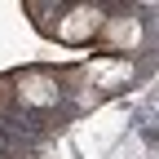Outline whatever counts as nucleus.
Masks as SVG:
<instances>
[{
	"mask_svg": "<svg viewBox=\"0 0 159 159\" xmlns=\"http://www.w3.org/2000/svg\"><path fill=\"white\" fill-rule=\"evenodd\" d=\"M133 75H137V66L128 62V57H97V62H89L84 66V80L97 89V93H119V89H128L133 84Z\"/></svg>",
	"mask_w": 159,
	"mask_h": 159,
	"instance_id": "4",
	"label": "nucleus"
},
{
	"mask_svg": "<svg viewBox=\"0 0 159 159\" xmlns=\"http://www.w3.org/2000/svg\"><path fill=\"white\" fill-rule=\"evenodd\" d=\"M13 93H18V102H22V106L44 111V106H57L62 84H57V75H53V71H22V75L13 80Z\"/></svg>",
	"mask_w": 159,
	"mask_h": 159,
	"instance_id": "3",
	"label": "nucleus"
},
{
	"mask_svg": "<svg viewBox=\"0 0 159 159\" xmlns=\"http://www.w3.org/2000/svg\"><path fill=\"white\" fill-rule=\"evenodd\" d=\"M106 18L111 13L97 9V5H66V9H53L49 35L62 40V44H93V40H102Z\"/></svg>",
	"mask_w": 159,
	"mask_h": 159,
	"instance_id": "1",
	"label": "nucleus"
},
{
	"mask_svg": "<svg viewBox=\"0 0 159 159\" xmlns=\"http://www.w3.org/2000/svg\"><path fill=\"white\" fill-rule=\"evenodd\" d=\"M102 44L111 49V57H124L133 49L146 44V22L137 13H111L106 27H102Z\"/></svg>",
	"mask_w": 159,
	"mask_h": 159,
	"instance_id": "2",
	"label": "nucleus"
}]
</instances>
